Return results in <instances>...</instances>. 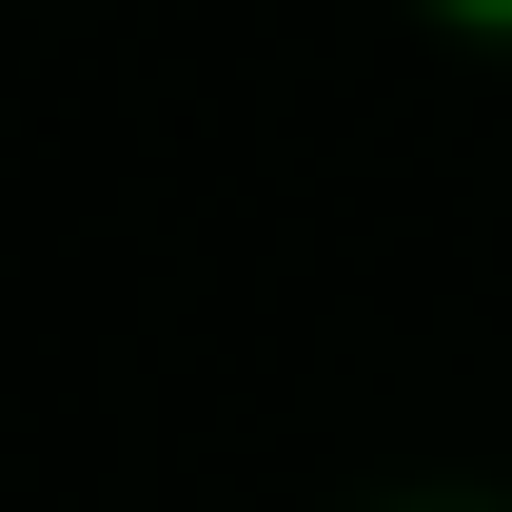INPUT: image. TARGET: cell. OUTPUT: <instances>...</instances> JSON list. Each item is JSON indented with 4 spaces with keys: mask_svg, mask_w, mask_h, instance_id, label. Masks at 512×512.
I'll return each instance as SVG.
<instances>
[{
    "mask_svg": "<svg viewBox=\"0 0 512 512\" xmlns=\"http://www.w3.org/2000/svg\"><path fill=\"white\" fill-rule=\"evenodd\" d=\"M473 20H512V0H473Z\"/></svg>",
    "mask_w": 512,
    "mask_h": 512,
    "instance_id": "obj_1",
    "label": "cell"
}]
</instances>
